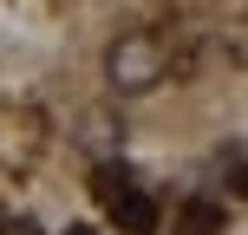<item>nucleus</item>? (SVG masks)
Segmentation results:
<instances>
[{
	"label": "nucleus",
	"mask_w": 248,
	"mask_h": 235,
	"mask_svg": "<svg viewBox=\"0 0 248 235\" xmlns=\"http://www.w3.org/2000/svg\"><path fill=\"white\" fill-rule=\"evenodd\" d=\"M105 65H111V85H118V92H150V85L163 78V52H157V39H144V33L118 39Z\"/></svg>",
	"instance_id": "obj_1"
},
{
	"label": "nucleus",
	"mask_w": 248,
	"mask_h": 235,
	"mask_svg": "<svg viewBox=\"0 0 248 235\" xmlns=\"http://www.w3.org/2000/svg\"><path fill=\"white\" fill-rule=\"evenodd\" d=\"M111 222H118V235H157V222H163V209H157V196L150 189H137V183H124L111 203Z\"/></svg>",
	"instance_id": "obj_2"
},
{
	"label": "nucleus",
	"mask_w": 248,
	"mask_h": 235,
	"mask_svg": "<svg viewBox=\"0 0 248 235\" xmlns=\"http://www.w3.org/2000/svg\"><path fill=\"white\" fill-rule=\"evenodd\" d=\"M183 229H189V235H216V229H222V209H216V203H189Z\"/></svg>",
	"instance_id": "obj_3"
},
{
	"label": "nucleus",
	"mask_w": 248,
	"mask_h": 235,
	"mask_svg": "<svg viewBox=\"0 0 248 235\" xmlns=\"http://www.w3.org/2000/svg\"><path fill=\"white\" fill-rule=\"evenodd\" d=\"M0 235H39V229L26 222V216H13V222H0Z\"/></svg>",
	"instance_id": "obj_4"
},
{
	"label": "nucleus",
	"mask_w": 248,
	"mask_h": 235,
	"mask_svg": "<svg viewBox=\"0 0 248 235\" xmlns=\"http://www.w3.org/2000/svg\"><path fill=\"white\" fill-rule=\"evenodd\" d=\"M65 235H98V229H92V222H72V229H65Z\"/></svg>",
	"instance_id": "obj_5"
}]
</instances>
